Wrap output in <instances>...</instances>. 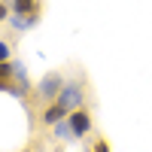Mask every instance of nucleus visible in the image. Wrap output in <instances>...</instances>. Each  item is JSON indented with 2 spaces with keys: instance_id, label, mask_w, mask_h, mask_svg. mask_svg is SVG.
Listing matches in <instances>:
<instances>
[{
  "instance_id": "1",
  "label": "nucleus",
  "mask_w": 152,
  "mask_h": 152,
  "mask_svg": "<svg viewBox=\"0 0 152 152\" xmlns=\"http://www.w3.org/2000/svg\"><path fill=\"white\" fill-rule=\"evenodd\" d=\"M67 125L73 131V140H85V137L91 134V128H94V119H91V113H88L85 107H79V110H70Z\"/></svg>"
},
{
  "instance_id": "2",
  "label": "nucleus",
  "mask_w": 152,
  "mask_h": 152,
  "mask_svg": "<svg viewBox=\"0 0 152 152\" xmlns=\"http://www.w3.org/2000/svg\"><path fill=\"white\" fill-rule=\"evenodd\" d=\"M82 97H85L82 79H70V82H64V88H61V94H58L55 100H58V104H64L67 110H79V107H82Z\"/></svg>"
},
{
  "instance_id": "3",
  "label": "nucleus",
  "mask_w": 152,
  "mask_h": 152,
  "mask_svg": "<svg viewBox=\"0 0 152 152\" xmlns=\"http://www.w3.org/2000/svg\"><path fill=\"white\" fill-rule=\"evenodd\" d=\"M61 88H64V76H61L58 70H52V73H46L40 82H37V94H40L43 100H49V104H52V100L61 94Z\"/></svg>"
},
{
  "instance_id": "4",
  "label": "nucleus",
  "mask_w": 152,
  "mask_h": 152,
  "mask_svg": "<svg viewBox=\"0 0 152 152\" xmlns=\"http://www.w3.org/2000/svg\"><path fill=\"white\" fill-rule=\"evenodd\" d=\"M9 9L18 18H40V0H9Z\"/></svg>"
},
{
  "instance_id": "5",
  "label": "nucleus",
  "mask_w": 152,
  "mask_h": 152,
  "mask_svg": "<svg viewBox=\"0 0 152 152\" xmlns=\"http://www.w3.org/2000/svg\"><path fill=\"white\" fill-rule=\"evenodd\" d=\"M67 116H70V110H67L64 104H58V100H52V104L46 107V113H43V125L52 128V125H58L61 119H67Z\"/></svg>"
},
{
  "instance_id": "6",
  "label": "nucleus",
  "mask_w": 152,
  "mask_h": 152,
  "mask_svg": "<svg viewBox=\"0 0 152 152\" xmlns=\"http://www.w3.org/2000/svg\"><path fill=\"white\" fill-rule=\"evenodd\" d=\"M52 128H55V137H64V140H73V131H70L67 119H61L58 125H52Z\"/></svg>"
},
{
  "instance_id": "7",
  "label": "nucleus",
  "mask_w": 152,
  "mask_h": 152,
  "mask_svg": "<svg viewBox=\"0 0 152 152\" xmlns=\"http://www.w3.org/2000/svg\"><path fill=\"white\" fill-rule=\"evenodd\" d=\"M94 152H113V149H110V140H107V137H97V140H94Z\"/></svg>"
},
{
  "instance_id": "8",
  "label": "nucleus",
  "mask_w": 152,
  "mask_h": 152,
  "mask_svg": "<svg viewBox=\"0 0 152 152\" xmlns=\"http://www.w3.org/2000/svg\"><path fill=\"white\" fill-rule=\"evenodd\" d=\"M0 61H9V43L0 40Z\"/></svg>"
},
{
  "instance_id": "9",
  "label": "nucleus",
  "mask_w": 152,
  "mask_h": 152,
  "mask_svg": "<svg viewBox=\"0 0 152 152\" xmlns=\"http://www.w3.org/2000/svg\"><path fill=\"white\" fill-rule=\"evenodd\" d=\"M6 18H9V3L0 0V21H6Z\"/></svg>"
}]
</instances>
